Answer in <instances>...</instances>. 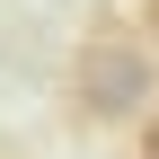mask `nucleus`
Wrapping results in <instances>:
<instances>
[{
    "instance_id": "f257e3e1",
    "label": "nucleus",
    "mask_w": 159,
    "mask_h": 159,
    "mask_svg": "<svg viewBox=\"0 0 159 159\" xmlns=\"http://www.w3.org/2000/svg\"><path fill=\"white\" fill-rule=\"evenodd\" d=\"M159 97V53L150 35H89V44L71 53V106L89 115V124H133V115H150Z\"/></svg>"
},
{
    "instance_id": "f03ea898",
    "label": "nucleus",
    "mask_w": 159,
    "mask_h": 159,
    "mask_svg": "<svg viewBox=\"0 0 159 159\" xmlns=\"http://www.w3.org/2000/svg\"><path fill=\"white\" fill-rule=\"evenodd\" d=\"M133 159H159V106L142 115V142H133Z\"/></svg>"
},
{
    "instance_id": "7ed1b4c3",
    "label": "nucleus",
    "mask_w": 159,
    "mask_h": 159,
    "mask_svg": "<svg viewBox=\"0 0 159 159\" xmlns=\"http://www.w3.org/2000/svg\"><path fill=\"white\" fill-rule=\"evenodd\" d=\"M142 35H150V53H159V0H150V9H142Z\"/></svg>"
}]
</instances>
